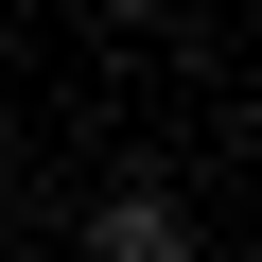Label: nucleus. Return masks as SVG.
<instances>
[{"label":"nucleus","mask_w":262,"mask_h":262,"mask_svg":"<svg viewBox=\"0 0 262 262\" xmlns=\"http://www.w3.org/2000/svg\"><path fill=\"white\" fill-rule=\"evenodd\" d=\"M88 262H192V210L175 192H105L88 210Z\"/></svg>","instance_id":"1"}]
</instances>
